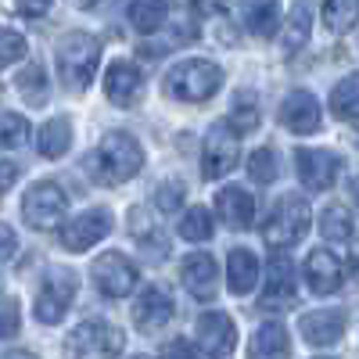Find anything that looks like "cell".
I'll return each mask as SVG.
<instances>
[{
	"mask_svg": "<svg viewBox=\"0 0 359 359\" xmlns=\"http://www.w3.org/2000/svg\"><path fill=\"white\" fill-rule=\"evenodd\" d=\"M140 90H144V76L133 62L126 57H115V62L104 69V94L115 108H130L140 101Z\"/></svg>",
	"mask_w": 359,
	"mask_h": 359,
	"instance_id": "cell-13",
	"label": "cell"
},
{
	"mask_svg": "<svg viewBox=\"0 0 359 359\" xmlns=\"http://www.w3.org/2000/svg\"><path fill=\"white\" fill-rule=\"evenodd\" d=\"M280 172V162H277V151H269V147H255L248 155V176L255 184H273Z\"/></svg>",
	"mask_w": 359,
	"mask_h": 359,
	"instance_id": "cell-33",
	"label": "cell"
},
{
	"mask_svg": "<svg viewBox=\"0 0 359 359\" xmlns=\"http://www.w3.org/2000/svg\"><path fill=\"white\" fill-rule=\"evenodd\" d=\"M69 144H72V126H69V118H50V123L40 126L36 133V147H40V155L43 158H62L69 151Z\"/></svg>",
	"mask_w": 359,
	"mask_h": 359,
	"instance_id": "cell-23",
	"label": "cell"
},
{
	"mask_svg": "<svg viewBox=\"0 0 359 359\" xmlns=\"http://www.w3.org/2000/svg\"><path fill=\"white\" fill-rule=\"evenodd\" d=\"M86 165L101 184L118 187V184H126V180H133L144 169V151L130 133L115 130V133H104V140L97 144V151L86 158Z\"/></svg>",
	"mask_w": 359,
	"mask_h": 359,
	"instance_id": "cell-1",
	"label": "cell"
},
{
	"mask_svg": "<svg viewBox=\"0 0 359 359\" xmlns=\"http://www.w3.org/2000/svg\"><path fill=\"white\" fill-rule=\"evenodd\" d=\"M65 208H69L65 191L57 184H50V180H40V184H33L22 198V219L33 230H54L65 219Z\"/></svg>",
	"mask_w": 359,
	"mask_h": 359,
	"instance_id": "cell-6",
	"label": "cell"
},
{
	"mask_svg": "<svg viewBox=\"0 0 359 359\" xmlns=\"http://www.w3.org/2000/svg\"><path fill=\"white\" fill-rule=\"evenodd\" d=\"M18 180V165L15 162H0V187H11Z\"/></svg>",
	"mask_w": 359,
	"mask_h": 359,
	"instance_id": "cell-41",
	"label": "cell"
},
{
	"mask_svg": "<svg viewBox=\"0 0 359 359\" xmlns=\"http://www.w3.org/2000/svg\"><path fill=\"white\" fill-rule=\"evenodd\" d=\"M15 252H18V237H15V230L0 223V262H4V259H11Z\"/></svg>",
	"mask_w": 359,
	"mask_h": 359,
	"instance_id": "cell-39",
	"label": "cell"
},
{
	"mask_svg": "<svg viewBox=\"0 0 359 359\" xmlns=\"http://www.w3.org/2000/svg\"><path fill=\"white\" fill-rule=\"evenodd\" d=\"M15 83H18V94H22L29 104H43V101H47V76H43L40 65L22 69Z\"/></svg>",
	"mask_w": 359,
	"mask_h": 359,
	"instance_id": "cell-32",
	"label": "cell"
},
{
	"mask_svg": "<svg viewBox=\"0 0 359 359\" xmlns=\"http://www.w3.org/2000/svg\"><path fill=\"white\" fill-rule=\"evenodd\" d=\"M15 4H18V11H22V15H29V18H40V15L54 4V0H15Z\"/></svg>",
	"mask_w": 359,
	"mask_h": 359,
	"instance_id": "cell-40",
	"label": "cell"
},
{
	"mask_svg": "<svg viewBox=\"0 0 359 359\" xmlns=\"http://www.w3.org/2000/svg\"><path fill=\"white\" fill-rule=\"evenodd\" d=\"M320 233L323 241H348L352 237V216L345 205H327L320 212Z\"/></svg>",
	"mask_w": 359,
	"mask_h": 359,
	"instance_id": "cell-29",
	"label": "cell"
},
{
	"mask_svg": "<svg viewBox=\"0 0 359 359\" xmlns=\"http://www.w3.org/2000/svg\"><path fill=\"white\" fill-rule=\"evenodd\" d=\"M298 302V277H294V262L291 255L280 248H273L269 255V269H266V287L259 294V309L262 313H287Z\"/></svg>",
	"mask_w": 359,
	"mask_h": 359,
	"instance_id": "cell-5",
	"label": "cell"
},
{
	"mask_svg": "<svg viewBox=\"0 0 359 359\" xmlns=\"http://www.w3.org/2000/svg\"><path fill=\"white\" fill-rule=\"evenodd\" d=\"M18 323H22L18 302H15V298H4V302H0V338L18 334Z\"/></svg>",
	"mask_w": 359,
	"mask_h": 359,
	"instance_id": "cell-38",
	"label": "cell"
},
{
	"mask_svg": "<svg viewBox=\"0 0 359 359\" xmlns=\"http://www.w3.org/2000/svg\"><path fill=\"white\" fill-rule=\"evenodd\" d=\"M280 123L291 133H316L320 130V104L309 90H291L280 104Z\"/></svg>",
	"mask_w": 359,
	"mask_h": 359,
	"instance_id": "cell-17",
	"label": "cell"
},
{
	"mask_svg": "<svg viewBox=\"0 0 359 359\" xmlns=\"http://www.w3.org/2000/svg\"><path fill=\"white\" fill-rule=\"evenodd\" d=\"M76 291H79V280H76L72 269L50 266L43 284H40V294H36V320L40 323H62Z\"/></svg>",
	"mask_w": 359,
	"mask_h": 359,
	"instance_id": "cell-7",
	"label": "cell"
},
{
	"mask_svg": "<svg viewBox=\"0 0 359 359\" xmlns=\"http://www.w3.org/2000/svg\"><path fill=\"white\" fill-rule=\"evenodd\" d=\"M237 158H241V140H237V130L233 126H212L205 137V147H201V176L205 180H219L226 172H233Z\"/></svg>",
	"mask_w": 359,
	"mask_h": 359,
	"instance_id": "cell-8",
	"label": "cell"
},
{
	"mask_svg": "<svg viewBox=\"0 0 359 359\" xmlns=\"http://www.w3.org/2000/svg\"><path fill=\"white\" fill-rule=\"evenodd\" d=\"M248 352L252 355H287L291 352L287 331L280 323H262L255 331V338H252V345H248Z\"/></svg>",
	"mask_w": 359,
	"mask_h": 359,
	"instance_id": "cell-28",
	"label": "cell"
},
{
	"mask_svg": "<svg viewBox=\"0 0 359 359\" xmlns=\"http://www.w3.org/2000/svg\"><path fill=\"white\" fill-rule=\"evenodd\" d=\"M180 201H184V187H180L176 180H165V184H158V191H155V205L162 208V212H176Z\"/></svg>",
	"mask_w": 359,
	"mask_h": 359,
	"instance_id": "cell-37",
	"label": "cell"
},
{
	"mask_svg": "<svg viewBox=\"0 0 359 359\" xmlns=\"http://www.w3.org/2000/svg\"><path fill=\"white\" fill-rule=\"evenodd\" d=\"M223 86V69L205 62V57H187L176 69L165 72V94L172 101H187V104H201L208 97H216Z\"/></svg>",
	"mask_w": 359,
	"mask_h": 359,
	"instance_id": "cell-2",
	"label": "cell"
},
{
	"mask_svg": "<svg viewBox=\"0 0 359 359\" xmlns=\"http://www.w3.org/2000/svg\"><path fill=\"white\" fill-rule=\"evenodd\" d=\"M306 280L316 294H334L341 287V262L334 259V252L313 248L306 259Z\"/></svg>",
	"mask_w": 359,
	"mask_h": 359,
	"instance_id": "cell-19",
	"label": "cell"
},
{
	"mask_svg": "<svg viewBox=\"0 0 359 359\" xmlns=\"http://www.w3.org/2000/svg\"><path fill=\"white\" fill-rule=\"evenodd\" d=\"M352 266H355V269H359V245H355V248H352Z\"/></svg>",
	"mask_w": 359,
	"mask_h": 359,
	"instance_id": "cell-43",
	"label": "cell"
},
{
	"mask_svg": "<svg viewBox=\"0 0 359 359\" xmlns=\"http://www.w3.org/2000/svg\"><path fill=\"white\" fill-rule=\"evenodd\" d=\"M226 126H233L237 133H252V130L259 126V104H255L252 94H237L233 111H230V118H226Z\"/></svg>",
	"mask_w": 359,
	"mask_h": 359,
	"instance_id": "cell-34",
	"label": "cell"
},
{
	"mask_svg": "<svg viewBox=\"0 0 359 359\" xmlns=\"http://www.w3.org/2000/svg\"><path fill=\"white\" fill-rule=\"evenodd\" d=\"M212 230H216V223H212V216H208V208H201V205H191L184 212V219H180V237H184V241H194V245L208 241Z\"/></svg>",
	"mask_w": 359,
	"mask_h": 359,
	"instance_id": "cell-30",
	"label": "cell"
},
{
	"mask_svg": "<svg viewBox=\"0 0 359 359\" xmlns=\"http://www.w3.org/2000/svg\"><path fill=\"white\" fill-rule=\"evenodd\" d=\"M25 50H29V47H25V36L15 33V29H4V25H0V69H8V65L22 62Z\"/></svg>",
	"mask_w": 359,
	"mask_h": 359,
	"instance_id": "cell-36",
	"label": "cell"
},
{
	"mask_svg": "<svg viewBox=\"0 0 359 359\" xmlns=\"http://www.w3.org/2000/svg\"><path fill=\"white\" fill-rule=\"evenodd\" d=\"M294 162L306 191H331L334 180L341 176V158L334 151H323V147H298Z\"/></svg>",
	"mask_w": 359,
	"mask_h": 359,
	"instance_id": "cell-11",
	"label": "cell"
},
{
	"mask_svg": "<svg viewBox=\"0 0 359 359\" xmlns=\"http://www.w3.org/2000/svg\"><path fill=\"white\" fill-rule=\"evenodd\" d=\"M172 294L165 287H147L137 302H133V327L144 334H155L172 320Z\"/></svg>",
	"mask_w": 359,
	"mask_h": 359,
	"instance_id": "cell-14",
	"label": "cell"
},
{
	"mask_svg": "<svg viewBox=\"0 0 359 359\" xmlns=\"http://www.w3.org/2000/svg\"><path fill=\"white\" fill-rule=\"evenodd\" d=\"M29 144V123L15 111L0 115V147H22Z\"/></svg>",
	"mask_w": 359,
	"mask_h": 359,
	"instance_id": "cell-35",
	"label": "cell"
},
{
	"mask_svg": "<svg viewBox=\"0 0 359 359\" xmlns=\"http://www.w3.org/2000/svg\"><path fill=\"white\" fill-rule=\"evenodd\" d=\"M90 273H94V280H97V287L108 294V298H126V294H133V287H137V266L123 255V252H104V255H97L94 259V266H90Z\"/></svg>",
	"mask_w": 359,
	"mask_h": 359,
	"instance_id": "cell-10",
	"label": "cell"
},
{
	"mask_svg": "<svg viewBox=\"0 0 359 359\" xmlns=\"http://www.w3.org/2000/svg\"><path fill=\"white\" fill-rule=\"evenodd\" d=\"M162 352H165V355H191V345L172 341V345H162Z\"/></svg>",
	"mask_w": 359,
	"mask_h": 359,
	"instance_id": "cell-42",
	"label": "cell"
},
{
	"mask_svg": "<svg viewBox=\"0 0 359 359\" xmlns=\"http://www.w3.org/2000/svg\"><path fill=\"white\" fill-rule=\"evenodd\" d=\"M108 233H111V216L104 212V208H90V212H83V216H76L62 226L57 241H62L65 252H86L97 241H104Z\"/></svg>",
	"mask_w": 359,
	"mask_h": 359,
	"instance_id": "cell-12",
	"label": "cell"
},
{
	"mask_svg": "<svg viewBox=\"0 0 359 359\" xmlns=\"http://www.w3.org/2000/svg\"><path fill=\"white\" fill-rule=\"evenodd\" d=\"M130 233L137 237L140 245L165 252V233H162V226L151 219V212H147V208H130Z\"/></svg>",
	"mask_w": 359,
	"mask_h": 359,
	"instance_id": "cell-31",
	"label": "cell"
},
{
	"mask_svg": "<svg viewBox=\"0 0 359 359\" xmlns=\"http://www.w3.org/2000/svg\"><path fill=\"white\" fill-rule=\"evenodd\" d=\"M306 230H309V201L302 194L287 191L273 205V212H269V219L262 226V237L269 248H291L306 237Z\"/></svg>",
	"mask_w": 359,
	"mask_h": 359,
	"instance_id": "cell-4",
	"label": "cell"
},
{
	"mask_svg": "<svg viewBox=\"0 0 359 359\" xmlns=\"http://www.w3.org/2000/svg\"><path fill=\"white\" fill-rule=\"evenodd\" d=\"M331 111L341 123L359 126V76H345L334 90H331Z\"/></svg>",
	"mask_w": 359,
	"mask_h": 359,
	"instance_id": "cell-24",
	"label": "cell"
},
{
	"mask_svg": "<svg viewBox=\"0 0 359 359\" xmlns=\"http://www.w3.org/2000/svg\"><path fill=\"white\" fill-rule=\"evenodd\" d=\"M216 212L230 230H248L255 223V201L245 187H223L216 191Z\"/></svg>",
	"mask_w": 359,
	"mask_h": 359,
	"instance_id": "cell-18",
	"label": "cell"
},
{
	"mask_svg": "<svg viewBox=\"0 0 359 359\" xmlns=\"http://www.w3.org/2000/svg\"><path fill=\"white\" fill-rule=\"evenodd\" d=\"M169 22V11H165V0H133L130 4V25L137 33H158V29Z\"/></svg>",
	"mask_w": 359,
	"mask_h": 359,
	"instance_id": "cell-25",
	"label": "cell"
},
{
	"mask_svg": "<svg viewBox=\"0 0 359 359\" xmlns=\"http://www.w3.org/2000/svg\"><path fill=\"white\" fill-rule=\"evenodd\" d=\"M241 22L252 36L269 40L280 29V0H241Z\"/></svg>",
	"mask_w": 359,
	"mask_h": 359,
	"instance_id": "cell-20",
	"label": "cell"
},
{
	"mask_svg": "<svg viewBox=\"0 0 359 359\" xmlns=\"http://www.w3.org/2000/svg\"><path fill=\"white\" fill-rule=\"evenodd\" d=\"M309 29H313V11H309V0H294V8L287 15L284 25V50H298L309 40Z\"/></svg>",
	"mask_w": 359,
	"mask_h": 359,
	"instance_id": "cell-26",
	"label": "cell"
},
{
	"mask_svg": "<svg viewBox=\"0 0 359 359\" xmlns=\"http://www.w3.org/2000/svg\"><path fill=\"white\" fill-rule=\"evenodd\" d=\"M226 284L233 294H248L259 284V259L248 248H233L226 255Z\"/></svg>",
	"mask_w": 359,
	"mask_h": 359,
	"instance_id": "cell-22",
	"label": "cell"
},
{
	"mask_svg": "<svg viewBox=\"0 0 359 359\" xmlns=\"http://www.w3.org/2000/svg\"><path fill=\"white\" fill-rule=\"evenodd\" d=\"M57 72L72 90H86L101 62V43L90 33H65L57 40Z\"/></svg>",
	"mask_w": 359,
	"mask_h": 359,
	"instance_id": "cell-3",
	"label": "cell"
},
{
	"mask_svg": "<svg viewBox=\"0 0 359 359\" xmlns=\"http://www.w3.org/2000/svg\"><path fill=\"white\" fill-rule=\"evenodd\" d=\"M194 334H198V352L205 355H230L237 345L233 320L226 313H205L194 327Z\"/></svg>",
	"mask_w": 359,
	"mask_h": 359,
	"instance_id": "cell-15",
	"label": "cell"
},
{
	"mask_svg": "<svg viewBox=\"0 0 359 359\" xmlns=\"http://www.w3.org/2000/svg\"><path fill=\"white\" fill-rule=\"evenodd\" d=\"M65 348L72 355H118L126 348V334L104 320H86L69 334Z\"/></svg>",
	"mask_w": 359,
	"mask_h": 359,
	"instance_id": "cell-9",
	"label": "cell"
},
{
	"mask_svg": "<svg viewBox=\"0 0 359 359\" xmlns=\"http://www.w3.org/2000/svg\"><path fill=\"white\" fill-rule=\"evenodd\" d=\"M180 273H184V284H187V291L198 298V302H212V298H216L219 269H216V259L212 255H205V252L187 255L184 266H180Z\"/></svg>",
	"mask_w": 359,
	"mask_h": 359,
	"instance_id": "cell-16",
	"label": "cell"
},
{
	"mask_svg": "<svg viewBox=\"0 0 359 359\" xmlns=\"http://www.w3.org/2000/svg\"><path fill=\"white\" fill-rule=\"evenodd\" d=\"M352 194H355V205H359V180H355V184H352Z\"/></svg>",
	"mask_w": 359,
	"mask_h": 359,
	"instance_id": "cell-44",
	"label": "cell"
},
{
	"mask_svg": "<svg viewBox=\"0 0 359 359\" xmlns=\"http://www.w3.org/2000/svg\"><path fill=\"white\" fill-rule=\"evenodd\" d=\"M323 25L331 33H348L359 25V0H323Z\"/></svg>",
	"mask_w": 359,
	"mask_h": 359,
	"instance_id": "cell-27",
	"label": "cell"
},
{
	"mask_svg": "<svg viewBox=\"0 0 359 359\" xmlns=\"http://www.w3.org/2000/svg\"><path fill=\"white\" fill-rule=\"evenodd\" d=\"M298 327H302L309 345H334L345 334V316L334 309H320V313H306Z\"/></svg>",
	"mask_w": 359,
	"mask_h": 359,
	"instance_id": "cell-21",
	"label": "cell"
}]
</instances>
